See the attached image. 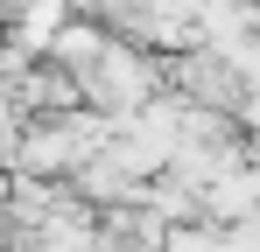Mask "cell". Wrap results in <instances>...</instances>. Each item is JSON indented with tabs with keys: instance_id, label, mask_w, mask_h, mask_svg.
I'll return each instance as SVG.
<instances>
[{
	"instance_id": "1",
	"label": "cell",
	"mask_w": 260,
	"mask_h": 252,
	"mask_svg": "<svg viewBox=\"0 0 260 252\" xmlns=\"http://www.w3.org/2000/svg\"><path fill=\"white\" fill-rule=\"evenodd\" d=\"M162 252H232V238H225L218 217H190V224H169Z\"/></svg>"
}]
</instances>
